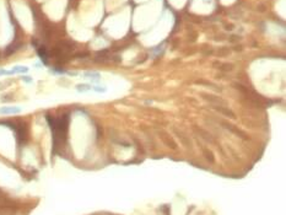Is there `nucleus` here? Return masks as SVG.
<instances>
[{
	"mask_svg": "<svg viewBox=\"0 0 286 215\" xmlns=\"http://www.w3.org/2000/svg\"><path fill=\"white\" fill-rule=\"evenodd\" d=\"M84 76H85V78H90V80L93 81V83H98L101 79L100 74H98V73H95V72H87L84 74Z\"/></svg>",
	"mask_w": 286,
	"mask_h": 215,
	"instance_id": "3",
	"label": "nucleus"
},
{
	"mask_svg": "<svg viewBox=\"0 0 286 215\" xmlns=\"http://www.w3.org/2000/svg\"><path fill=\"white\" fill-rule=\"evenodd\" d=\"M29 68L26 67V65H16L13 69H10L11 75H14V74H26V73H29Z\"/></svg>",
	"mask_w": 286,
	"mask_h": 215,
	"instance_id": "2",
	"label": "nucleus"
},
{
	"mask_svg": "<svg viewBox=\"0 0 286 215\" xmlns=\"http://www.w3.org/2000/svg\"><path fill=\"white\" fill-rule=\"evenodd\" d=\"M90 90H92V86L88 85V84H79V85H76V91L80 92V94L87 92Z\"/></svg>",
	"mask_w": 286,
	"mask_h": 215,
	"instance_id": "4",
	"label": "nucleus"
},
{
	"mask_svg": "<svg viewBox=\"0 0 286 215\" xmlns=\"http://www.w3.org/2000/svg\"><path fill=\"white\" fill-rule=\"evenodd\" d=\"M21 80H22V81H24V83H27V84H31V83H32V81H33V80H32V78H31V76H25V75H24V76H22V78H21Z\"/></svg>",
	"mask_w": 286,
	"mask_h": 215,
	"instance_id": "6",
	"label": "nucleus"
},
{
	"mask_svg": "<svg viewBox=\"0 0 286 215\" xmlns=\"http://www.w3.org/2000/svg\"><path fill=\"white\" fill-rule=\"evenodd\" d=\"M92 91H95V92H100V94H102V92H106V91H107V89H106L104 86L92 85Z\"/></svg>",
	"mask_w": 286,
	"mask_h": 215,
	"instance_id": "5",
	"label": "nucleus"
},
{
	"mask_svg": "<svg viewBox=\"0 0 286 215\" xmlns=\"http://www.w3.org/2000/svg\"><path fill=\"white\" fill-rule=\"evenodd\" d=\"M21 107L19 106H4L0 107V115H17L21 113Z\"/></svg>",
	"mask_w": 286,
	"mask_h": 215,
	"instance_id": "1",
	"label": "nucleus"
}]
</instances>
